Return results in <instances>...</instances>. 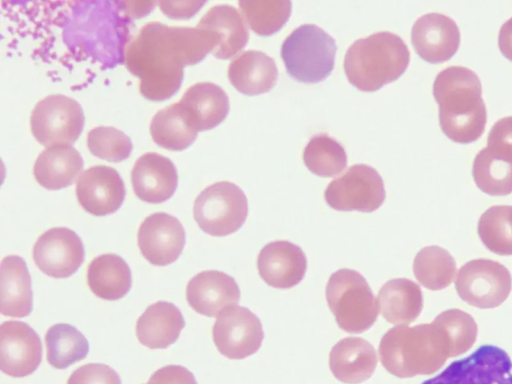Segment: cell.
<instances>
[{
  "mask_svg": "<svg viewBox=\"0 0 512 384\" xmlns=\"http://www.w3.org/2000/svg\"><path fill=\"white\" fill-rule=\"evenodd\" d=\"M325 294L338 326L345 332L363 333L377 320L378 301L358 271L347 268L335 271L329 277Z\"/></svg>",
  "mask_w": 512,
  "mask_h": 384,
  "instance_id": "6",
  "label": "cell"
},
{
  "mask_svg": "<svg viewBox=\"0 0 512 384\" xmlns=\"http://www.w3.org/2000/svg\"><path fill=\"white\" fill-rule=\"evenodd\" d=\"M146 384H197V381L186 367L167 365L156 370Z\"/></svg>",
  "mask_w": 512,
  "mask_h": 384,
  "instance_id": "41",
  "label": "cell"
},
{
  "mask_svg": "<svg viewBox=\"0 0 512 384\" xmlns=\"http://www.w3.org/2000/svg\"><path fill=\"white\" fill-rule=\"evenodd\" d=\"M217 350L229 359H244L258 351L264 332L257 315L248 308L232 305L224 308L213 325Z\"/></svg>",
  "mask_w": 512,
  "mask_h": 384,
  "instance_id": "12",
  "label": "cell"
},
{
  "mask_svg": "<svg viewBox=\"0 0 512 384\" xmlns=\"http://www.w3.org/2000/svg\"><path fill=\"white\" fill-rule=\"evenodd\" d=\"M241 292L235 279L217 271H202L192 277L186 287V300L198 314L215 317L232 305H237Z\"/></svg>",
  "mask_w": 512,
  "mask_h": 384,
  "instance_id": "20",
  "label": "cell"
},
{
  "mask_svg": "<svg viewBox=\"0 0 512 384\" xmlns=\"http://www.w3.org/2000/svg\"><path fill=\"white\" fill-rule=\"evenodd\" d=\"M459 297L467 304L489 309L501 305L512 290V277L501 263L474 259L464 264L455 280Z\"/></svg>",
  "mask_w": 512,
  "mask_h": 384,
  "instance_id": "9",
  "label": "cell"
},
{
  "mask_svg": "<svg viewBox=\"0 0 512 384\" xmlns=\"http://www.w3.org/2000/svg\"><path fill=\"white\" fill-rule=\"evenodd\" d=\"M84 161L70 144L46 147L36 158L33 173L36 181L48 190L69 187L81 174Z\"/></svg>",
  "mask_w": 512,
  "mask_h": 384,
  "instance_id": "25",
  "label": "cell"
},
{
  "mask_svg": "<svg viewBox=\"0 0 512 384\" xmlns=\"http://www.w3.org/2000/svg\"><path fill=\"white\" fill-rule=\"evenodd\" d=\"M432 323L444 333L448 341L449 357L467 352L477 339L478 329L474 318L460 309L443 311Z\"/></svg>",
  "mask_w": 512,
  "mask_h": 384,
  "instance_id": "37",
  "label": "cell"
},
{
  "mask_svg": "<svg viewBox=\"0 0 512 384\" xmlns=\"http://www.w3.org/2000/svg\"><path fill=\"white\" fill-rule=\"evenodd\" d=\"M487 148L497 158L512 162V116L501 118L492 126Z\"/></svg>",
  "mask_w": 512,
  "mask_h": 384,
  "instance_id": "40",
  "label": "cell"
},
{
  "mask_svg": "<svg viewBox=\"0 0 512 384\" xmlns=\"http://www.w3.org/2000/svg\"><path fill=\"white\" fill-rule=\"evenodd\" d=\"M238 5L249 28L263 37L279 32L292 11V3L286 0H241Z\"/></svg>",
  "mask_w": 512,
  "mask_h": 384,
  "instance_id": "33",
  "label": "cell"
},
{
  "mask_svg": "<svg viewBox=\"0 0 512 384\" xmlns=\"http://www.w3.org/2000/svg\"><path fill=\"white\" fill-rule=\"evenodd\" d=\"M337 45L321 27L303 24L283 41L281 58L290 77L302 83L325 80L334 69Z\"/></svg>",
  "mask_w": 512,
  "mask_h": 384,
  "instance_id": "5",
  "label": "cell"
},
{
  "mask_svg": "<svg viewBox=\"0 0 512 384\" xmlns=\"http://www.w3.org/2000/svg\"><path fill=\"white\" fill-rule=\"evenodd\" d=\"M257 268L263 281L273 288L288 289L304 278L307 259L302 248L286 240L266 244L257 258Z\"/></svg>",
  "mask_w": 512,
  "mask_h": 384,
  "instance_id": "18",
  "label": "cell"
},
{
  "mask_svg": "<svg viewBox=\"0 0 512 384\" xmlns=\"http://www.w3.org/2000/svg\"><path fill=\"white\" fill-rule=\"evenodd\" d=\"M138 247L152 265L167 266L182 254L186 234L181 222L166 212L147 216L138 230Z\"/></svg>",
  "mask_w": 512,
  "mask_h": 384,
  "instance_id": "14",
  "label": "cell"
},
{
  "mask_svg": "<svg viewBox=\"0 0 512 384\" xmlns=\"http://www.w3.org/2000/svg\"><path fill=\"white\" fill-rule=\"evenodd\" d=\"M35 265L53 278L72 276L85 260V249L77 233L67 227H53L40 235L34 244Z\"/></svg>",
  "mask_w": 512,
  "mask_h": 384,
  "instance_id": "13",
  "label": "cell"
},
{
  "mask_svg": "<svg viewBox=\"0 0 512 384\" xmlns=\"http://www.w3.org/2000/svg\"><path fill=\"white\" fill-rule=\"evenodd\" d=\"M379 358L383 367L398 378L430 375L449 358L448 341L433 323L398 325L383 335Z\"/></svg>",
  "mask_w": 512,
  "mask_h": 384,
  "instance_id": "3",
  "label": "cell"
},
{
  "mask_svg": "<svg viewBox=\"0 0 512 384\" xmlns=\"http://www.w3.org/2000/svg\"><path fill=\"white\" fill-rule=\"evenodd\" d=\"M85 123L82 106L63 94H51L37 102L30 116L32 135L42 145L72 144Z\"/></svg>",
  "mask_w": 512,
  "mask_h": 384,
  "instance_id": "8",
  "label": "cell"
},
{
  "mask_svg": "<svg viewBox=\"0 0 512 384\" xmlns=\"http://www.w3.org/2000/svg\"><path fill=\"white\" fill-rule=\"evenodd\" d=\"M498 46L502 55L512 61V17L500 28Z\"/></svg>",
  "mask_w": 512,
  "mask_h": 384,
  "instance_id": "43",
  "label": "cell"
},
{
  "mask_svg": "<svg viewBox=\"0 0 512 384\" xmlns=\"http://www.w3.org/2000/svg\"><path fill=\"white\" fill-rule=\"evenodd\" d=\"M87 284L97 297L108 301L119 300L132 287L131 269L119 255H99L88 266Z\"/></svg>",
  "mask_w": 512,
  "mask_h": 384,
  "instance_id": "29",
  "label": "cell"
},
{
  "mask_svg": "<svg viewBox=\"0 0 512 384\" xmlns=\"http://www.w3.org/2000/svg\"><path fill=\"white\" fill-rule=\"evenodd\" d=\"M1 314L23 318L30 315L33 304L32 282L25 260L18 255L2 259Z\"/></svg>",
  "mask_w": 512,
  "mask_h": 384,
  "instance_id": "26",
  "label": "cell"
},
{
  "mask_svg": "<svg viewBox=\"0 0 512 384\" xmlns=\"http://www.w3.org/2000/svg\"><path fill=\"white\" fill-rule=\"evenodd\" d=\"M461 34L456 22L440 13L420 16L411 30V43L415 52L431 64L450 60L458 51Z\"/></svg>",
  "mask_w": 512,
  "mask_h": 384,
  "instance_id": "17",
  "label": "cell"
},
{
  "mask_svg": "<svg viewBox=\"0 0 512 384\" xmlns=\"http://www.w3.org/2000/svg\"><path fill=\"white\" fill-rule=\"evenodd\" d=\"M125 194V184L120 174L107 165L89 167L76 181L79 204L94 216L115 213L123 204Z\"/></svg>",
  "mask_w": 512,
  "mask_h": 384,
  "instance_id": "16",
  "label": "cell"
},
{
  "mask_svg": "<svg viewBox=\"0 0 512 384\" xmlns=\"http://www.w3.org/2000/svg\"><path fill=\"white\" fill-rule=\"evenodd\" d=\"M87 146L91 154L110 162L127 159L133 149L131 139L111 126L92 128L87 134Z\"/></svg>",
  "mask_w": 512,
  "mask_h": 384,
  "instance_id": "38",
  "label": "cell"
},
{
  "mask_svg": "<svg viewBox=\"0 0 512 384\" xmlns=\"http://www.w3.org/2000/svg\"><path fill=\"white\" fill-rule=\"evenodd\" d=\"M248 215L243 190L229 181L216 182L203 189L193 204V217L199 228L216 237L238 231Z\"/></svg>",
  "mask_w": 512,
  "mask_h": 384,
  "instance_id": "7",
  "label": "cell"
},
{
  "mask_svg": "<svg viewBox=\"0 0 512 384\" xmlns=\"http://www.w3.org/2000/svg\"><path fill=\"white\" fill-rule=\"evenodd\" d=\"M219 41L216 33L197 26L148 22L125 46V65L140 79L146 99L163 101L178 92L184 67L201 62Z\"/></svg>",
  "mask_w": 512,
  "mask_h": 384,
  "instance_id": "1",
  "label": "cell"
},
{
  "mask_svg": "<svg viewBox=\"0 0 512 384\" xmlns=\"http://www.w3.org/2000/svg\"><path fill=\"white\" fill-rule=\"evenodd\" d=\"M377 362L375 348L360 337L341 339L329 354L332 374L346 384H359L368 380L373 375Z\"/></svg>",
  "mask_w": 512,
  "mask_h": 384,
  "instance_id": "22",
  "label": "cell"
},
{
  "mask_svg": "<svg viewBox=\"0 0 512 384\" xmlns=\"http://www.w3.org/2000/svg\"><path fill=\"white\" fill-rule=\"evenodd\" d=\"M413 272L418 282L429 290L448 287L456 274V262L444 248L436 245L422 248L415 256Z\"/></svg>",
  "mask_w": 512,
  "mask_h": 384,
  "instance_id": "32",
  "label": "cell"
},
{
  "mask_svg": "<svg viewBox=\"0 0 512 384\" xmlns=\"http://www.w3.org/2000/svg\"><path fill=\"white\" fill-rule=\"evenodd\" d=\"M410 62L402 38L381 31L353 42L344 57L349 83L360 91L374 92L400 78Z\"/></svg>",
  "mask_w": 512,
  "mask_h": 384,
  "instance_id": "4",
  "label": "cell"
},
{
  "mask_svg": "<svg viewBox=\"0 0 512 384\" xmlns=\"http://www.w3.org/2000/svg\"><path fill=\"white\" fill-rule=\"evenodd\" d=\"M161 11L172 19H189L205 4V1H159Z\"/></svg>",
  "mask_w": 512,
  "mask_h": 384,
  "instance_id": "42",
  "label": "cell"
},
{
  "mask_svg": "<svg viewBox=\"0 0 512 384\" xmlns=\"http://www.w3.org/2000/svg\"><path fill=\"white\" fill-rule=\"evenodd\" d=\"M196 26L219 36V45L212 52L218 59L226 60L234 57L249 40L244 19L235 7L228 4L212 6Z\"/></svg>",
  "mask_w": 512,
  "mask_h": 384,
  "instance_id": "27",
  "label": "cell"
},
{
  "mask_svg": "<svg viewBox=\"0 0 512 384\" xmlns=\"http://www.w3.org/2000/svg\"><path fill=\"white\" fill-rule=\"evenodd\" d=\"M67 384H122L118 373L103 363H88L77 368Z\"/></svg>",
  "mask_w": 512,
  "mask_h": 384,
  "instance_id": "39",
  "label": "cell"
},
{
  "mask_svg": "<svg viewBox=\"0 0 512 384\" xmlns=\"http://www.w3.org/2000/svg\"><path fill=\"white\" fill-rule=\"evenodd\" d=\"M324 198L331 208L338 211L371 213L382 206L386 191L384 181L375 168L356 164L329 183Z\"/></svg>",
  "mask_w": 512,
  "mask_h": 384,
  "instance_id": "10",
  "label": "cell"
},
{
  "mask_svg": "<svg viewBox=\"0 0 512 384\" xmlns=\"http://www.w3.org/2000/svg\"><path fill=\"white\" fill-rule=\"evenodd\" d=\"M131 183L142 201L158 204L173 196L178 185L175 164L168 157L155 152L141 155L131 171Z\"/></svg>",
  "mask_w": 512,
  "mask_h": 384,
  "instance_id": "19",
  "label": "cell"
},
{
  "mask_svg": "<svg viewBox=\"0 0 512 384\" xmlns=\"http://www.w3.org/2000/svg\"><path fill=\"white\" fill-rule=\"evenodd\" d=\"M421 384H512V360L502 348L485 344Z\"/></svg>",
  "mask_w": 512,
  "mask_h": 384,
  "instance_id": "11",
  "label": "cell"
},
{
  "mask_svg": "<svg viewBox=\"0 0 512 384\" xmlns=\"http://www.w3.org/2000/svg\"><path fill=\"white\" fill-rule=\"evenodd\" d=\"M149 128L157 145L173 151H182L189 147L198 134L185 119L178 102L158 110L152 117Z\"/></svg>",
  "mask_w": 512,
  "mask_h": 384,
  "instance_id": "30",
  "label": "cell"
},
{
  "mask_svg": "<svg viewBox=\"0 0 512 384\" xmlns=\"http://www.w3.org/2000/svg\"><path fill=\"white\" fill-rule=\"evenodd\" d=\"M184 326V317L176 305L157 301L138 318L136 335L147 348L165 349L176 342Z\"/></svg>",
  "mask_w": 512,
  "mask_h": 384,
  "instance_id": "23",
  "label": "cell"
},
{
  "mask_svg": "<svg viewBox=\"0 0 512 384\" xmlns=\"http://www.w3.org/2000/svg\"><path fill=\"white\" fill-rule=\"evenodd\" d=\"M472 176L476 186L491 196L512 193V162L494 156L487 147L475 156Z\"/></svg>",
  "mask_w": 512,
  "mask_h": 384,
  "instance_id": "35",
  "label": "cell"
},
{
  "mask_svg": "<svg viewBox=\"0 0 512 384\" xmlns=\"http://www.w3.org/2000/svg\"><path fill=\"white\" fill-rule=\"evenodd\" d=\"M232 86L248 96L267 93L278 80V69L273 58L258 50H247L228 67Z\"/></svg>",
  "mask_w": 512,
  "mask_h": 384,
  "instance_id": "24",
  "label": "cell"
},
{
  "mask_svg": "<svg viewBox=\"0 0 512 384\" xmlns=\"http://www.w3.org/2000/svg\"><path fill=\"white\" fill-rule=\"evenodd\" d=\"M178 105L189 125L198 132L218 126L230 110L227 93L212 82L191 85L179 99Z\"/></svg>",
  "mask_w": 512,
  "mask_h": 384,
  "instance_id": "21",
  "label": "cell"
},
{
  "mask_svg": "<svg viewBox=\"0 0 512 384\" xmlns=\"http://www.w3.org/2000/svg\"><path fill=\"white\" fill-rule=\"evenodd\" d=\"M303 161L310 172L321 177H334L347 165L343 146L326 133L314 135L303 151Z\"/></svg>",
  "mask_w": 512,
  "mask_h": 384,
  "instance_id": "34",
  "label": "cell"
},
{
  "mask_svg": "<svg viewBox=\"0 0 512 384\" xmlns=\"http://www.w3.org/2000/svg\"><path fill=\"white\" fill-rule=\"evenodd\" d=\"M47 361L56 369H66L83 360L89 352L85 336L68 323L50 326L45 335Z\"/></svg>",
  "mask_w": 512,
  "mask_h": 384,
  "instance_id": "31",
  "label": "cell"
},
{
  "mask_svg": "<svg viewBox=\"0 0 512 384\" xmlns=\"http://www.w3.org/2000/svg\"><path fill=\"white\" fill-rule=\"evenodd\" d=\"M0 367L8 376L32 374L42 361V343L36 331L22 321H5L0 326Z\"/></svg>",
  "mask_w": 512,
  "mask_h": 384,
  "instance_id": "15",
  "label": "cell"
},
{
  "mask_svg": "<svg viewBox=\"0 0 512 384\" xmlns=\"http://www.w3.org/2000/svg\"><path fill=\"white\" fill-rule=\"evenodd\" d=\"M378 307L387 322L409 325L418 318L423 308L421 288L407 278L391 279L378 293Z\"/></svg>",
  "mask_w": 512,
  "mask_h": 384,
  "instance_id": "28",
  "label": "cell"
},
{
  "mask_svg": "<svg viewBox=\"0 0 512 384\" xmlns=\"http://www.w3.org/2000/svg\"><path fill=\"white\" fill-rule=\"evenodd\" d=\"M433 96L439 106L440 128L450 140L469 144L481 137L487 110L474 71L462 66L442 70L434 80Z\"/></svg>",
  "mask_w": 512,
  "mask_h": 384,
  "instance_id": "2",
  "label": "cell"
},
{
  "mask_svg": "<svg viewBox=\"0 0 512 384\" xmlns=\"http://www.w3.org/2000/svg\"><path fill=\"white\" fill-rule=\"evenodd\" d=\"M478 235L491 252L512 255V206L494 205L479 218Z\"/></svg>",
  "mask_w": 512,
  "mask_h": 384,
  "instance_id": "36",
  "label": "cell"
}]
</instances>
